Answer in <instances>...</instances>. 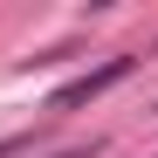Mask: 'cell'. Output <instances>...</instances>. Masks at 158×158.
<instances>
[{
  "label": "cell",
  "mask_w": 158,
  "mask_h": 158,
  "mask_svg": "<svg viewBox=\"0 0 158 158\" xmlns=\"http://www.w3.org/2000/svg\"><path fill=\"white\" fill-rule=\"evenodd\" d=\"M103 151V138H89V144H76V151H55V158H96Z\"/></svg>",
  "instance_id": "3957f363"
},
{
  "label": "cell",
  "mask_w": 158,
  "mask_h": 158,
  "mask_svg": "<svg viewBox=\"0 0 158 158\" xmlns=\"http://www.w3.org/2000/svg\"><path fill=\"white\" fill-rule=\"evenodd\" d=\"M131 69H138V55H103L96 69H83L76 83H62L55 96H48V110H83V103H96V96L110 89V83H124Z\"/></svg>",
  "instance_id": "6da1fadb"
},
{
  "label": "cell",
  "mask_w": 158,
  "mask_h": 158,
  "mask_svg": "<svg viewBox=\"0 0 158 158\" xmlns=\"http://www.w3.org/2000/svg\"><path fill=\"white\" fill-rule=\"evenodd\" d=\"M151 55H158V41H151Z\"/></svg>",
  "instance_id": "277c9868"
},
{
  "label": "cell",
  "mask_w": 158,
  "mask_h": 158,
  "mask_svg": "<svg viewBox=\"0 0 158 158\" xmlns=\"http://www.w3.org/2000/svg\"><path fill=\"white\" fill-rule=\"evenodd\" d=\"M21 151H35V131H21V138H7V144H0V158H21Z\"/></svg>",
  "instance_id": "7a4b0ae2"
}]
</instances>
